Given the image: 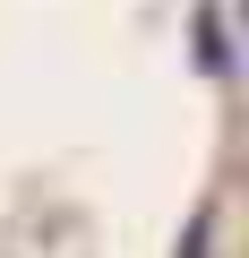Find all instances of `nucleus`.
Wrapping results in <instances>:
<instances>
[]
</instances>
